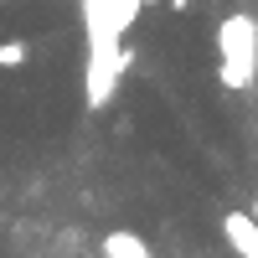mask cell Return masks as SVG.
Listing matches in <instances>:
<instances>
[{"label": "cell", "instance_id": "1", "mask_svg": "<svg viewBox=\"0 0 258 258\" xmlns=\"http://www.w3.org/2000/svg\"><path fill=\"white\" fill-rule=\"evenodd\" d=\"M217 83L222 88H248L253 68H258V31H253V16H227L217 26Z\"/></svg>", "mask_w": 258, "mask_h": 258}, {"label": "cell", "instance_id": "2", "mask_svg": "<svg viewBox=\"0 0 258 258\" xmlns=\"http://www.w3.org/2000/svg\"><path fill=\"white\" fill-rule=\"evenodd\" d=\"M227 243L238 248V258H258V227H253V212H227L222 217Z\"/></svg>", "mask_w": 258, "mask_h": 258}, {"label": "cell", "instance_id": "3", "mask_svg": "<svg viewBox=\"0 0 258 258\" xmlns=\"http://www.w3.org/2000/svg\"><path fill=\"white\" fill-rule=\"evenodd\" d=\"M103 258H150V253H145V243L135 232H109L103 238Z\"/></svg>", "mask_w": 258, "mask_h": 258}, {"label": "cell", "instance_id": "4", "mask_svg": "<svg viewBox=\"0 0 258 258\" xmlns=\"http://www.w3.org/2000/svg\"><path fill=\"white\" fill-rule=\"evenodd\" d=\"M26 57H31V47L21 36H11V41H0V68L6 73H16V68H26Z\"/></svg>", "mask_w": 258, "mask_h": 258}]
</instances>
